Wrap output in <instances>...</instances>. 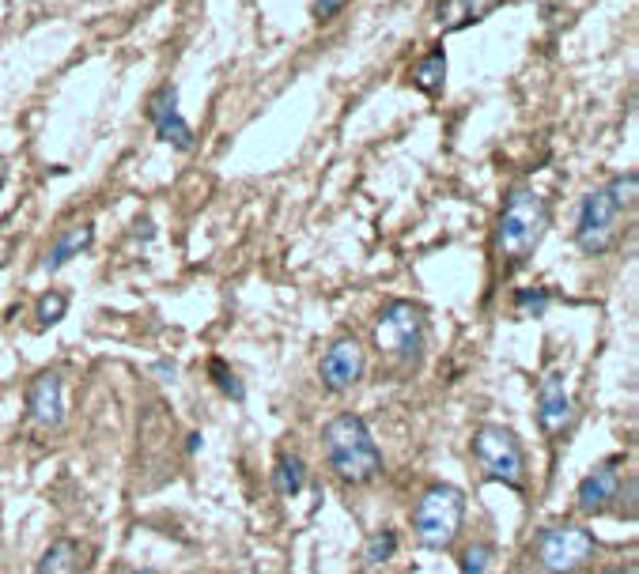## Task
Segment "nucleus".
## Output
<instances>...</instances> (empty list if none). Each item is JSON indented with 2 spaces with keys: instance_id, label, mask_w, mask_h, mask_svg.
I'll list each match as a JSON object with an SVG mask.
<instances>
[{
  "instance_id": "1",
  "label": "nucleus",
  "mask_w": 639,
  "mask_h": 574,
  "mask_svg": "<svg viewBox=\"0 0 639 574\" xmlns=\"http://www.w3.org/2000/svg\"><path fill=\"white\" fill-rule=\"evenodd\" d=\"M322 446H326L329 469L337 480H345L352 488H363L382 473V450L371 427L356 412H341L322 427Z\"/></svg>"
},
{
  "instance_id": "2",
  "label": "nucleus",
  "mask_w": 639,
  "mask_h": 574,
  "mask_svg": "<svg viewBox=\"0 0 639 574\" xmlns=\"http://www.w3.org/2000/svg\"><path fill=\"white\" fill-rule=\"evenodd\" d=\"M549 231V204L534 186H515L507 193L496 223V250L507 265H526L537 254L541 238Z\"/></svg>"
},
{
  "instance_id": "3",
  "label": "nucleus",
  "mask_w": 639,
  "mask_h": 574,
  "mask_svg": "<svg viewBox=\"0 0 639 574\" xmlns=\"http://www.w3.org/2000/svg\"><path fill=\"white\" fill-rule=\"evenodd\" d=\"M462 522H466V495H462V488L432 484L416 499L413 529L416 541L424 544V548H435V552L450 548V544L458 541V533H462Z\"/></svg>"
},
{
  "instance_id": "4",
  "label": "nucleus",
  "mask_w": 639,
  "mask_h": 574,
  "mask_svg": "<svg viewBox=\"0 0 639 574\" xmlns=\"http://www.w3.org/2000/svg\"><path fill=\"white\" fill-rule=\"evenodd\" d=\"M473 457L484 480H496L503 488H526V450L515 431H507L500 423H484L473 435Z\"/></svg>"
},
{
  "instance_id": "5",
  "label": "nucleus",
  "mask_w": 639,
  "mask_h": 574,
  "mask_svg": "<svg viewBox=\"0 0 639 574\" xmlns=\"http://www.w3.org/2000/svg\"><path fill=\"white\" fill-rule=\"evenodd\" d=\"M375 348L394 363H416L424 352V310L409 299H390L375 321Z\"/></svg>"
},
{
  "instance_id": "6",
  "label": "nucleus",
  "mask_w": 639,
  "mask_h": 574,
  "mask_svg": "<svg viewBox=\"0 0 639 574\" xmlns=\"http://www.w3.org/2000/svg\"><path fill=\"white\" fill-rule=\"evenodd\" d=\"M598 552V541L590 533L587 525H549L541 529V537L534 544V556L537 563L545 567L549 574H575L583 571L590 559Z\"/></svg>"
},
{
  "instance_id": "7",
  "label": "nucleus",
  "mask_w": 639,
  "mask_h": 574,
  "mask_svg": "<svg viewBox=\"0 0 639 574\" xmlns=\"http://www.w3.org/2000/svg\"><path fill=\"white\" fill-rule=\"evenodd\" d=\"M621 216H624V208L609 197L605 186L587 193L583 204H579V220H575V242H579V250L587 257L609 254V250L617 246V238H621Z\"/></svg>"
},
{
  "instance_id": "8",
  "label": "nucleus",
  "mask_w": 639,
  "mask_h": 574,
  "mask_svg": "<svg viewBox=\"0 0 639 574\" xmlns=\"http://www.w3.org/2000/svg\"><path fill=\"white\" fill-rule=\"evenodd\" d=\"M367 374V352L356 337H337L318 359V378L329 393H348Z\"/></svg>"
},
{
  "instance_id": "9",
  "label": "nucleus",
  "mask_w": 639,
  "mask_h": 574,
  "mask_svg": "<svg viewBox=\"0 0 639 574\" xmlns=\"http://www.w3.org/2000/svg\"><path fill=\"white\" fill-rule=\"evenodd\" d=\"M148 121H152V129L163 144H171L178 152H193V129L178 110V87L174 84H163L148 99Z\"/></svg>"
},
{
  "instance_id": "10",
  "label": "nucleus",
  "mask_w": 639,
  "mask_h": 574,
  "mask_svg": "<svg viewBox=\"0 0 639 574\" xmlns=\"http://www.w3.org/2000/svg\"><path fill=\"white\" fill-rule=\"evenodd\" d=\"M621 484H624V457H609L602 465H594L587 476H583V484L575 491V503L579 510H605L617 495H621Z\"/></svg>"
},
{
  "instance_id": "11",
  "label": "nucleus",
  "mask_w": 639,
  "mask_h": 574,
  "mask_svg": "<svg viewBox=\"0 0 639 574\" xmlns=\"http://www.w3.org/2000/svg\"><path fill=\"white\" fill-rule=\"evenodd\" d=\"M27 412L46 431L65 423V382H61V374L57 371L35 374V382L27 386Z\"/></svg>"
},
{
  "instance_id": "12",
  "label": "nucleus",
  "mask_w": 639,
  "mask_h": 574,
  "mask_svg": "<svg viewBox=\"0 0 639 574\" xmlns=\"http://www.w3.org/2000/svg\"><path fill=\"white\" fill-rule=\"evenodd\" d=\"M537 423H541V431H545L549 439L560 435L571 423V397L560 371H549L537 382Z\"/></svg>"
},
{
  "instance_id": "13",
  "label": "nucleus",
  "mask_w": 639,
  "mask_h": 574,
  "mask_svg": "<svg viewBox=\"0 0 639 574\" xmlns=\"http://www.w3.org/2000/svg\"><path fill=\"white\" fill-rule=\"evenodd\" d=\"M500 4L503 0H439L435 4V23L447 34H458L473 27V23H481L484 16H492Z\"/></svg>"
},
{
  "instance_id": "14",
  "label": "nucleus",
  "mask_w": 639,
  "mask_h": 574,
  "mask_svg": "<svg viewBox=\"0 0 639 574\" xmlns=\"http://www.w3.org/2000/svg\"><path fill=\"white\" fill-rule=\"evenodd\" d=\"M409 84L420 91V95H443V87H447V50L443 46H432V50L424 53L413 68H409Z\"/></svg>"
},
{
  "instance_id": "15",
  "label": "nucleus",
  "mask_w": 639,
  "mask_h": 574,
  "mask_svg": "<svg viewBox=\"0 0 639 574\" xmlns=\"http://www.w3.org/2000/svg\"><path fill=\"white\" fill-rule=\"evenodd\" d=\"M91 242H95V227H91V223H84V227H69V231H61V235H57V242L50 246V254H46L42 265H46L50 272H57L61 265H69L72 257L84 254Z\"/></svg>"
},
{
  "instance_id": "16",
  "label": "nucleus",
  "mask_w": 639,
  "mask_h": 574,
  "mask_svg": "<svg viewBox=\"0 0 639 574\" xmlns=\"http://www.w3.org/2000/svg\"><path fill=\"white\" fill-rule=\"evenodd\" d=\"M35 574H80V544L69 537H57V541L38 556Z\"/></svg>"
},
{
  "instance_id": "17",
  "label": "nucleus",
  "mask_w": 639,
  "mask_h": 574,
  "mask_svg": "<svg viewBox=\"0 0 639 574\" xmlns=\"http://www.w3.org/2000/svg\"><path fill=\"white\" fill-rule=\"evenodd\" d=\"M273 484H277V491L284 495V499L299 495V491H303V484H307V465H303V457L280 454L277 457V469H273Z\"/></svg>"
},
{
  "instance_id": "18",
  "label": "nucleus",
  "mask_w": 639,
  "mask_h": 574,
  "mask_svg": "<svg viewBox=\"0 0 639 574\" xmlns=\"http://www.w3.org/2000/svg\"><path fill=\"white\" fill-rule=\"evenodd\" d=\"M394 552H398V533H394V529H382V533H371L367 544H363V563H367V567H382Z\"/></svg>"
},
{
  "instance_id": "19",
  "label": "nucleus",
  "mask_w": 639,
  "mask_h": 574,
  "mask_svg": "<svg viewBox=\"0 0 639 574\" xmlns=\"http://www.w3.org/2000/svg\"><path fill=\"white\" fill-rule=\"evenodd\" d=\"M69 314V291H46L42 299H38L35 306V321L42 325V329H50V325H57V321Z\"/></svg>"
},
{
  "instance_id": "20",
  "label": "nucleus",
  "mask_w": 639,
  "mask_h": 574,
  "mask_svg": "<svg viewBox=\"0 0 639 574\" xmlns=\"http://www.w3.org/2000/svg\"><path fill=\"white\" fill-rule=\"evenodd\" d=\"M605 189H609V197L621 204L624 212H632V208H636V193H639V174L636 170H624L617 178H609Z\"/></svg>"
},
{
  "instance_id": "21",
  "label": "nucleus",
  "mask_w": 639,
  "mask_h": 574,
  "mask_svg": "<svg viewBox=\"0 0 639 574\" xmlns=\"http://www.w3.org/2000/svg\"><path fill=\"white\" fill-rule=\"evenodd\" d=\"M492 563H496V548L492 544H469L466 556H462V574H492Z\"/></svg>"
},
{
  "instance_id": "22",
  "label": "nucleus",
  "mask_w": 639,
  "mask_h": 574,
  "mask_svg": "<svg viewBox=\"0 0 639 574\" xmlns=\"http://www.w3.org/2000/svg\"><path fill=\"white\" fill-rule=\"evenodd\" d=\"M549 303H553V295H549L545 287H526V291H519V295H515V310H519L522 318H530V314H534V318H541V314L549 310Z\"/></svg>"
},
{
  "instance_id": "23",
  "label": "nucleus",
  "mask_w": 639,
  "mask_h": 574,
  "mask_svg": "<svg viewBox=\"0 0 639 574\" xmlns=\"http://www.w3.org/2000/svg\"><path fill=\"white\" fill-rule=\"evenodd\" d=\"M208 371H212V378H216V386L224 389L227 397H235V401H242V397H246V389L239 386V378H235V374L227 371L224 367V359H212V367H208Z\"/></svg>"
},
{
  "instance_id": "24",
  "label": "nucleus",
  "mask_w": 639,
  "mask_h": 574,
  "mask_svg": "<svg viewBox=\"0 0 639 574\" xmlns=\"http://www.w3.org/2000/svg\"><path fill=\"white\" fill-rule=\"evenodd\" d=\"M341 4H345V0H318V4H314V16H318V23H326V19L337 16V12H341Z\"/></svg>"
},
{
  "instance_id": "25",
  "label": "nucleus",
  "mask_w": 639,
  "mask_h": 574,
  "mask_svg": "<svg viewBox=\"0 0 639 574\" xmlns=\"http://www.w3.org/2000/svg\"><path fill=\"white\" fill-rule=\"evenodd\" d=\"M609 574H639L636 567H617V571H609Z\"/></svg>"
},
{
  "instance_id": "26",
  "label": "nucleus",
  "mask_w": 639,
  "mask_h": 574,
  "mask_svg": "<svg viewBox=\"0 0 639 574\" xmlns=\"http://www.w3.org/2000/svg\"><path fill=\"white\" fill-rule=\"evenodd\" d=\"M125 574H156V571H148V567H144V571H125Z\"/></svg>"
},
{
  "instance_id": "27",
  "label": "nucleus",
  "mask_w": 639,
  "mask_h": 574,
  "mask_svg": "<svg viewBox=\"0 0 639 574\" xmlns=\"http://www.w3.org/2000/svg\"><path fill=\"white\" fill-rule=\"evenodd\" d=\"M0 189H4V170H0Z\"/></svg>"
}]
</instances>
